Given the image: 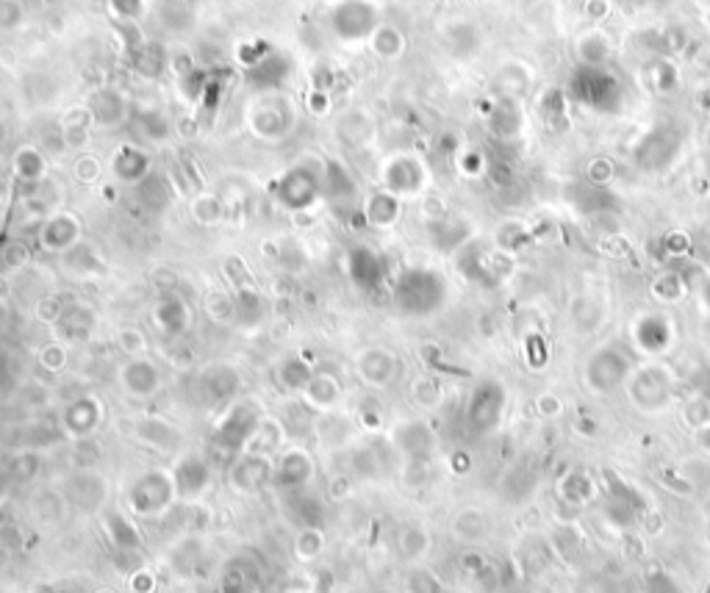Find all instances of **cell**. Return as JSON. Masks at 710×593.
<instances>
[{
    "instance_id": "cell-53",
    "label": "cell",
    "mask_w": 710,
    "mask_h": 593,
    "mask_svg": "<svg viewBox=\"0 0 710 593\" xmlns=\"http://www.w3.org/2000/svg\"><path fill=\"white\" fill-rule=\"evenodd\" d=\"M156 591V577L150 571H134L131 574V593H153Z\"/></svg>"
},
{
    "instance_id": "cell-44",
    "label": "cell",
    "mask_w": 710,
    "mask_h": 593,
    "mask_svg": "<svg viewBox=\"0 0 710 593\" xmlns=\"http://www.w3.org/2000/svg\"><path fill=\"white\" fill-rule=\"evenodd\" d=\"M453 535L458 541H466V544L483 541V538L489 535V519H486V513H480V510L475 508L461 510L453 519Z\"/></svg>"
},
{
    "instance_id": "cell-24",
    "label": "cell",
    "mask_w": 710,
    "mask_h": 593,
    "mask_svg": "<svg viewBox=\"0 0 710 593\" xmlns=\"http://www.w3.org/2000/svg\"><path fill=\"white\" fill-rule=\"evenodd\" d=\"M358 214H361L367 228L389 230L403 217V200L378 186V189H372V192H364V200H361V211H358Z\"/></svg>"
},
{
    "instance_id": "cell-10",
    "label": "cell",
    "mask_w": 710,
    "mask_h": 593,
    "mask_svg": "<svg viewBox=\"0 0 710 593\" xmlns=\"http://www.w3.org/2000/svg\"><path fill=\"white\" fill-rule=\"evenodd\" d=\"M342 269L355 289L367 294H375L386 283V261L372 244H350L344 250Z\"/></svg>"
},
{
    "instance_id": "cell-5",
    "label": "cell",
    "mask_w": 710,
    "mask_h": 593,
    "mask_svg": "<svg viewBox=\"0 0 710 593\" xmlns=\"http://www.w3.org/2000/svg\"><path fill=\"white\" fill-rule=\"evenodd\" d=\"M264 416L267 413L261 408V402L250 400V397H236L231 405H225V411L214 424L211 444L220 449L222 455H231V458L242 455Z\"/></svg>"
},
{
    "instance_id": "cell-7",
    "label": "cell",
    "mask_w": 710,
    "mask_h": 593,
    "mask_svg": "<svg viewBox=\"0 0 710 593\" xmlns=\"http://www.w3.org/2000/svg\"><path fill=\"white\" fill-rule=\"evenodd\" d=\"M172 469V480H175V491H178V502L184 505H195L197 499L206 497L209 488L214 485V466L203 452H181Z\"/></svg>"
},
{
    "instance_id": "cell-19",
    "label": "cell",
    "mask_w": 710,
    "mask_h": 593,
    "mask_svg": "<svg viewBox=\"0 0 710 593\" xmlns=\"http://www.w3.org/2000/svg\"><path fill=\"white\" fill-rule=\"evenodd\" d=\"M109 172L120 186H142L153 175V156L139 142H125L109 158Z\"/></svg>"
},
{
    "instance_id": "cell-56",
    "label": "cell",
    "mask_w": 710,
    "mask_h": 593,
    "mask_svg": "<svg viewBox=\"0 0 710 593\" xmlns=\"http://www.w3.org/2000/svg\"><path fill=\"white\" fill-rule=\"evenodd\" d=\"M6 563H9V552H6V549L0 546V571L6 569Z\"/></svg>"
},
{
    "instance_id": "cell-45",
    "label": "cell",
    "mask_w": 710,
    "mask_h": 593,
    "mask_svg": "<svg viewBox=\"0 0 710 593\" xmlns=\"http://www.w3.org/2000/svg\"><path fill=\"white\" fill-rule=\"evenodd\" d=\"M325 549V533L319 524H308V527H300L292 538V555L300 560V563H311L317 560Z\"/></svg>"
},
{
    "instance_id": "cell-36",
    "label": "cell",
    "mask_w": 710,
    "mask_h": 593,
    "mask_svg": "<svg viewBox=\"0 0 710 593\" xmlns=\"http://www.w3.org/2000/svg\"><path fill=\"white\" fill-rule=\"evenodd\" d=\"M62 267L73 278H100L106 272V261H103V255L92 244L81 242L70 253L62 255Z\"/></svg>"
},
{
    "instance_id": "cell-47",
    "label": "cell",
    "mask_w": 710,
    "mask_h": 593,
    "mask_svg": "<svg viewBox=\"0 0 710 593\" xmlns=\"http://www.w3.org/2000/svg\"><path fill=\"white\" fill-rule=\"evenodd\" d=\"M411 397H414V402H417L419 408L430 411V408H436V405L441 402V383L436 380V377L430 375L417 377L414 386H411Z\"/></svg>"
},
{
    "instance_id": "cell-18",
    "label": "cell",
    "mask_w": 710,
    "mask_h": 593,
    "mask_svg": "<svg viewBox=\"0 0 710 593\" xmlns=\"http://www.w3.org/2000/svg\"><path fill=\"white\" fill-rule=\"evenodd\" d=\"M86 114L92 120V128L114 131V128H123L125 122L131 120V106H128V97L120 89L98 86L86 97Z\"/></svg>"
},
{
    "instance_id": "cell-41",
    "label": "cell",
    "mask_w": 710,
    "mask_h": 593,
    "mask_svg": "<svg viewBox=\"0 0 710 593\" xmlns=\"http://www.w3.org/2000/svg\"><path fill=\"white\" fill-rule=\"evenodd\" d=\"M264 319V297L256 286H239L233 291V322L239 327H256Z\"/></svg>"
},
{
    "instance_id": "cell-3",
    "label": "cell",
    "mask_w": 710,
    "mask_h": 593,
    "mask_svg": "<svg viewBox=\"0 0 710 593\" xmlns=\"http://www.w3.org/2000/svg\"><path fill=\"white\" fill-rule=\"evenodd\" d=\"M447 300V283L436 269L408 267L392 283V303L403 316H430Z\"/></svg>"
},
{
    "instance_id": "cell-15",
    "label": "cell",
    "mask_w": 710,
    "mask_h": 593,
    "mask_svg": "<svg viewBox=\"0 0 710 593\" xmlns=\"http://www.w3.org/2000/svg\"><path fill=\"white\" fill-rule=\"evenodd\" d=\"M64 494L73 510L81 513H103L109 502V480L95 469H78L64 480Z\"/></svg>"
},
{
    "instance_id": "cell-28",
    "label": "cell",
    "mask_w": 710,
    "mask_h": 593,
    "mask_svg": "<svg viewBox=\"0 0 710 593\" xmlns=\"http://www.w3.org/2000/svg\"><path fill=\"white\" fill-rule=\"evenodd\" d=\"M131 128H134L139 145H167L172 136L170 114L159 106H145V109L131 111Z\"/></svg>"
},
{
    "instance_id": "cell-49",
    "label": "cell",
    "mask_w": 710,
    "mask_h": 593,
    "mask_svg": "<svg viewBox=\"0 0 710 593\" xmlns=\"http://www.w3.org/2000/svg\"><path fill=\"white\" fill-rule=\"evenodd\" d=\"M67 347H64L62 341H48L45 347H39V352H37V361H39V366L45 369V372H62L64 366H67Z\"/></svg>"
},
{
    "instance_id": "cell-58",
    "label": "cell",
    "mask_w": 710,
    "mask_h": 593,
    "mask_svg": "<svg viewBox=\"0 0 710 593\" xmlns=\"http://www.w3.org/2000/svg\"><path fill=\"white\" fill-rule=\"evenodd\" d=\"M95 593H117V591H114V588H98Z\"/></svg>"
},
{
    "instance_id": "cell-57",
    "label": "cell",
    "mask_w": 710,
    "mask_h": 593,
    "mask_svg": "<svg viewBox=\"0 0 710 593\" xmlns=\"http://www.w3.org/2000/svg\"><path fill=\"white\" fill-rule=\"evenodd\" d=\"M3 327H6V308L0 303V333H3Z\"/></svg>"
},
{
    "instance_id": "cell-17",
    "label": "cell",
    "mask_w": 710,
    "mask_h": 593,
    "mask_svg": "<svg viewBox=\"0 0 710 593\" xmlns=\"http://www.w3.org/2000/svg\"><path fill=\"white\" fill-rule=\"evenodd\" d=\"M294 64L292 59L281 53V50H270L264 56H258L250 70H247V86L253 95H264V92H286V86L292 81Z\"/></svg>"
},
{
    "instance_id": "cell-54",
    "label": "cell",
    "mask_w": 710,
    "mask_h": 593,
    "mask_svg": "<svg viewBox=\"0 0 710 593\" xmlns=\"http://www.w3.org/2000/svg\"><path fill=\"white\" fill-rule=\"evenodd\" d=\"M114 9H117V14L123 20H134V17L142 14V3L139 0H114Z\"/></svg>"
},
{
    "instance_id": "cell-2",
    "label": "cell",
    "mask_w": 710,
    "mask_h": 593,
    "mask_svg": "<svg viewBox=\"0 0 710 593\" xmlns=\"http://www.w3.org/2000/svg\"><path fill=\"white\" fill-rule=\"evenodd\" d=\"M242 120L247 134L261 145H283L297 131L300 111L286 92H264L247 100Z\"/></svg>"
},
{
    "instance_id": "cell-30",
    "label": "cell",
    "mask_w": 710,
    "mask_h": 593,
    "mask_svg": "<svg viewBox=\"0 0 710 593\" xmlns=\"http://www.w3.org/2000/svg\"><path fill=\"white\" fill-rule=\"evenodd\" d=\"M200 391L214 405H231L239 391V372L231 364H211L200 375Z\"/></svg>"
},
{
    "instance_id": "cell-43",
    "label": "cell",
    "mask_w": 710,
    "mask_h": 593,
    "mask_svg": "<svg viewBox=\"0 0 710 593\" xmlns=\"http://www.w3.org/2000/svg\"><path fill=\"white\" fill-rule=\"evenodd\" d=\"M189 217H192V222L200 225V228H217V225H222V219H225V203H222L220 194L200 192L195 194L192 203H189Z\"/></svg>"
},
{
    "instance_id": "cell-42",
    "label": "cell",
    "mask_w": 710,
    "mask_h": 593,
    "mask_svg": "<svg viewBox=\"0 0 710 593\" xmlns=\"http://www.w3.org/2000/svg\"><path fill=\"white\" fill-rule=\"evenodd\" d=\"M95 311L86 303H70L64 305L62 314L56 319V327L62 330L67 339H86L95 327Z\"/></svg>"
},
{
    "instance_id": "cell-50",
    "label": "cell",
    "mask_w": 710,
    "mask_h": 593,
    "mask_svg": "<svg viewBox=\"0 0 710 593\" xmlns=\"http://www.w3.org/2000/svg\"><path fill=\"white\" fill-rule=\"evenodd\" d=\"M117 350L123 352L125 358H139V355H147V339L145 333L139 327H123L117 333Z\"/></svg>"
},
{
    "instance_id": "cell-55",
    "label": "cell",
    "mask_w": 710,
    "mask_h": 593,
    "mask_svg": "<svg viewBox=\"0 0 710 593\" xmlns=\"http://www.w3.org/2000/svg\"><path fill=\"white\" fill-rule=\"evenodd\" d=\"M6 214H9V194L0 189V225L6 222Z\"/></svg>"
},
{
    "instance_id": "cell-13",
    "label": "cell",
    "mask_w": 710,
    "mask_h": 593,
    "mask_svg": "<svg viewBox=\"0 0 710 593\" xmlns=\"http://www.w3.org/2000/svg\"><path fill=\"white\" fill-rule=\"evenodd\" d=\"M317 477V460L303 447H286L275 458V472H272V485L283 494H297L306 491L308 485Z\"/></svg>"
},
{
    "instance_id": "cell-1",
    "label": "cell",
    "mask_w": 710,
    "mask_h": 593,
    "mask_svg": "<svg viewBox=\"0 0 710 593\" xmlns=\"http://www.w3.org/2000/svg\"><path fill=\"white\" fill-rule=\"evenodd\" d=\"M325 158H297L286 170L272 178L270 200L283 214H308L325 203Z\"/></svg>"
},
{
    "instance_id": "cell-51",
    "label": "cell",
    "mask_w": 710,
    "mask_h": 593,
    "mask_svg": "<svg viewBox=\"0 0 710 593\" xmlns=\"http://www.w3.org/2000/svg\"><path fill=\"white\" fill-rule=\"evenodd\" d=\"M372 48L380 59H397L403 53V39L397 37L392 28H380L378 34L372 37Z\"/></svg>"
},
{
    "instance_id": "cell-35",
    "label": "cell",
    "mask_w": 710,
    "mask_h": 593,
    "mask_svg": "<svg viewBox=\"0 0 710 593\" xmlns=\"http://www.w3.org/2000/svg\"><path fill=\"white\" fill-rule=\"evenodd\" d=\"M350 469L364 480H378L389 469V460L378 447V441H364L350 447Z\"/></svg>"
},
{
    "instance_id": "cell-48",
    "label": "cell",
    "mask_w": 710,
    "mask_h": 593,
    "mask_svg": "<svg viewBox=\"0 0 710 593\" xmlns=\"http://www.w3.org/2000/svg\"><path fill=\"white\" fill-rule=\"evenodd\" d=\"M73 178L81 186H95L103 178V161L98 156H89V153L78 156L73 164Z\"/></svg>"
},
{
    "instance_id": "cell-37",
    "label": "cell",
    "mask_w": 710,
    "mask_h": 593,
    "mask_svg": "<svg viewBox=\"0 0 710 593\" xmlns=\"http://www.w3.org/2000/svg\"><path fill=\"white\" fill-rule=\"evenodd\" d=\"M103 524H106V533H109V541L120 552H139L142 549V535L136 530V524L125 513L120 510H103Z\"/></svg>"
},
{
    "instance_id": "cell-11",
    "label": "cell",
    "mask_w": 710,
    "mask_h": 593,
    "mask_svg": "<svg viewBox=\"0 0 710 593\" xmlns=\"http://www.w3.org/2000/svg\"><path fill=\"white\" fill-rule=\"evenodd\" d=\"M117 386L123 391L128 400H153L164 388V372L161 366L147 358V355H139V358H125L120 369H117Z\"/></svg>"
},
{
    "instance_id": "cell-32",
    "label": "cell",
    "mask_w": 710,
    "mask_h": 593,
    "mask_svg": "<svg viewBox=\"0 0 710 593\" xmlns=\"http://www.w3.org/2000/svg\"><path fill=\"white\" fill-rule=\"evenodd\" d=\"M502 411V391L494 383H483L475 388L469 408H466V419L475 430H489L497 422V416Z\"/></svg>"
},
{
    "instance_id": "cell-23",
    "label": "cell",
    "mask_w": 710,
    "mask_h": 593,
    "mask_svg": "<svg viewBox=\"0 0 710 593\" xmlns=\"http://www.w3.org/2000/svg\"><path fill=\"white\" fill-rule=\"evenodd\" d=\"M375 20L378 17L372 9H367V3L347 0L344 6L333 12V34L344 45H355V42H364L375 31Z\"/></svg>"
},
{
    "instance_id": "cell-40",
    "label": "cell",
    "mask_w": 710,
    "mask_h": 593,
    "mask_svg": "<svg viewBox=\"0 0 710 593\" xmlns=\"http://www.w3.org/2000/svg\"><path fill=\"white\" fill-rule=\"evenodd\" d=\"M430 546H433V538H430L428 527L425 524H417V521H408L400 527L397 533V552L417 563V560H425L430 555Z\"/></svg>"
},
{
    "instance_id": "cell-14",
    "label": "cell",
    "mask_w": 710,
    "mask_h": 593,
    "mask_svg": "<svg viewBox=\"0 0 710 593\" xmlns=\"http://www.w3.org/2000/svg\"><path fill=\"white\" fill-rule=\"evenodd\" d=\"M355 375L367 388H386L392 386L400 375V358L397 352L383 347V344H369L355 355Z\"/></svg>"
},
{
    "instance_id": "cell-27",
    "label": "cell",
    "mask_w": 710,
    "mask_h": 593,
    "mask_svg": "<svg viewBox=\"0 0 710 593\" xmlns=\"http://www.w3.org/2000/svg\"><path fill=\"white\" fill-rule=\"evenodd\" d=\"M48 170H50V161L48 156H45V150H42L37 142H25V145L14 147L12 153L14 181L37 189L39 183L48 178Z\"/></svg>"
},
{
    "instance_id": "cell-9",
    "label": "cell",
    "mask_w": 710,
    "mask_h": 593,
    "mask_svg": "<svg viewBox=\"0 0 710 593\" xmlns=\"http://www.w3.org/2000/svg\"><path fill=\"white\" fill-rule=\"evenodd\" d=\"M325 206L350 217L355 211H361V200H364V189L355 181L353 170L342 164L339 158H325Z\"/></svg>"
},
{
    "instance_id": "cell-29",
    "label": "cell",
    "mask_w": 710,
    "mask_h": 593,
    "mask_svg": "<svg viewBox=\"0 0 710 593\" xmlns=\"http://www.w3.org/2000/svg\"><path fill=\"white\" fill-rule=\"evenodd\" d=\"M627 372H630V366H627L625 355H619L616 350H600L591 358L586 375L594 391H611L625 380Z\"/></svg>"
},
{
    "instance_id": "cell-20",
    "label": "cell",
    "mask_w": 710,
    "mask_h": 593,
    "mask_svg": "<svg viewBox=\"0 0 710 593\" xmlns=\"http://www.w3.org/2000/svg\"><path fill=\"white\" fill-rule=\"evenodd\" d=\"M272 472H275V460L253 452H242L231 460L228 469V483L239 494H258L267 485H272Z\"/></svg>"
},
{
    "instance_id": "cell-38",
    "label": "cell",
    "mask_w": 710,
    "mask_h": 593,
    "mask_svg": "<svg viewBox=\"0 0 710 593\" xmlns=\"http://www.w3.org/2000/svg\"><path fill=\"white\" fill-rule=\"evenodd\" d=\"M636 341L641 350H647V355H661L669 341H672V325L663 316H641V322L636 325Z\"/></svg>"
},
{
    "instance_id": "cell-4",
    "label": "cell",
    "mask_w": 710,
    "mask_h": 593,
    "mask_svg": "<svg viewBox=\"0 0 710 593\" xmlns=\"http://www.w3.org/2000/svg\"><path fill=\"white\" fill-rule=\"evenodd\" d=\"M175 502H178V491H175L172 469L167 466H153L139 472L125 488V510L136 519L167 516Z\"/></svg>"
},
{
    "instance_id": "cell-25",
    "label": "cell",
    "mask_w": 710,
    "mask_h": 593,
    "mask_svg": "<svg viewBox=\"0 0 710 593\" xmlns=\"http://www.w3.org/2000/svg\"><path fill=\"white\" fill-rule=\"evenodd\" d=\"M392 447L403 463L430 460L433 452V433L425 422H403L394 427Z\"/></svg>"
},
{
    "instance_id": "cell-39",
    "label": "cell",
    "mask_w": 710,
    "mask_h": 593,
    "mask_svg": "<svg viewBox=\"0 0 710 593\" xmlns=\"http://www.w3.org/2000/svg\"><path fill=\"white\" fill-rule=\"evenodd\" d=\"M314 433H317L319 444H325V447H344L353 441V422L344 419L339 411L319 413L314 419Z\"/></svg>"
},
{
    "instance_id": "cell-6",
    "label": "cell",
    "mask_w": 710,
    "mask_h": 593,
    "mask_svg": "<svg viewBox=\"0 0 710 593\" xmlns=\"http://www.w3.org/2000/svg\"><path fill=\"white\" fill-rule=\"evenodd\" d=\"M378 178L380 189L392 192L400 200H414L428 189L430 172L425 161L414 153H394V156L383 158Z\"/></svg>"
},
{
    "instance_id": "cell-12",
    "label": "cell",
    "mask_w": 710,
    "mask_h": 593,
    "mask_svg": "<svg viewBox=\"0 0 710 593\" xmlns=\"http://www.w3.org/2000/svg\"><path fill=\"white\" fill-rule=\"evenodd\" d=\"M106 422V405L95 394H78L59 413L62 433L75 441H89Z\"/></svg>"
},
{
    "instance_id": "cell-59",
    "label": "cell",
    "mask_w": 710,
    "mask_h": 593,
    "mask_svg": "<svg viewBox=\"0 0 710 593\" xmlns=\"http://www.w3.org/2000/svg\"><path fill=\"white\" fill-rule=\"evenodd\" d=\"M0 170H3V156H0Z\"/></svg>"
},
{
    "instance_id": "cell-31",
    "label": "cell",
    "mask_w": 710,
    "mask_h": 593,
    "mask_svg": "<svg viewBox=\"0 0 710 593\" xmlns=\"http://www.w3.org/2000/svg\"><path fill=\"white\" fill-rule=\"evenodd\" d=\"M31 513H34L39 524H45V527H62L64 521L70 519L73 505H70V499H67L62 488H50V485H45V488H37V491H34Z\"/></svg>"
},
{
    "instance_id": "cell-34",
    "label": "cell",
    "mask_w": 710,
    "mask_h": 593,
    "mask_svg": "<svg viewBox=\"0 0 710 593\" xmlns=\"http://www.w3.org/2000/svg\"><path fill=\"white\" fill-rule=\"evenodd\" d=\"M286 436H289V430H286V424H283V419H275V416H264L261 419V424H258V430L253 433V438H250V444L245 447V452H253V455H264V458H278L281 455L283 444H286Z\"/></svg>"
},
{
    "instance_id": "cell-52",
    "label": "cell",
    "mask_w": 710,
    "mask_h": 593,
    "mask_svg": "<svg viewBox=\"0 0 710 593\" xmlns=\"http://www.w3.org/2000/svg\"><path fill=\"white\" fill-rule=\"evenodd\" d=\"M206 311L214 322H233V294L211 291L206 297Z\"/></svg>"
},
{
    "instance_id": "cell-33",
    "label": "cell",
    "mask_w": 710,
    "mask_h": 593,
    "mask_svg": "<svg viewBox=\"0 0 710 593\" xmlns=\"http://www.w3.org/2000/svg\"><path fill=\"white\" fill-rule=\"evenodd\" d=\"M314 372H317V369L308 364L303 355H286V358H281L278 366H275V383H278L283 394L300 397V394L306 391L308 383H311Z\"/></svg>"
},
{
    "instance_id": "cell-26",
    "label": "cell",
    "mask_w": 710,
    "mask_h": 593,
    "mask_svg": "<svg viewBox=\"0 0 710 593\" xmlns=\"http://www.w3.org/2000/svg\"><path fill=\"white\" fill-rule=\"evenodd\" d=\"M300 400H303V405L306 408H311V411L317 413H331V411H339L344 402V386L339 377L333 375V372H314V377H311V383L306 386V391L300 394Z\"/></svg>"
},
{
    "instance_id": "cell-16",
    "label": "cell",
    "mask_w": 710,
    "mask_h": 593,
    "mask_svg": "<svg viewBox=\"0 0 710 593\" xmlns=\"http://www.w3.org/2000/svg\"><path fill=\"white\" fill-rule=\"evenodd\" d=\"M134 438L142 447L153 449L156 455H167V458H178L184 452V433L178 424H172L164 416H139L134 424Z\"/></svg>"
},
{
    "instance_id": "cell-21",
    "label": "cell",
    "mask_w": 710,
    "mask_h": 593,
    "mask_svg": "<svg viewBox=\"0 0 710 593\" xmlns=\"http://www.w3.org/2000/svg\"><path fill=\"white\" fill-rule=\"evenodd\" d=\"M192 319H195L192 305L186 303L181 294H172V291L161 294L156 305H153V311H150V322H153V327L159 330L164 339H181V336H186L192 330Z\"/></svg>"
},
{
    "instance_id": "cell-22",
    "label": "cell",
    "mask_w": 710,
    "mask_h": 593,
    "mask_svg": "<svg viewBox=\"0 0 710 593\" xmlns=\"http://www.w3.org/2000/svg\"><path fill=\"white\" fill-rule=\"evenodd\" d=\"M669 391H672V380L661 366H644L630 380V397L641 411H661L669 402Z\"/></svg>"
},
{
    "instance_id": "cell-8",
    "label": "cell",
    "mask_w": 710,
    "mask_h": 593,
    "mask_svg": "<svg viewBox=\"0 0 710 593\" xmlns=\"http://www.w3.org/2000/svg\"><path fill=\"white\" fill-rule=\"evenodd\" d=\"M84 239V219L78 217L70 208H56L50 211L48 217L39 222L37 244L48 255L70 253L73 247H78Z\"/></svg>"
},
{
    "instance_id": "cell-46",
    "label": "cell",
    "mask_w": 710,
    "mask_h": 593,
    "mask_svg": "<svg viewBox=\"0 0 710 593\" xmlns=\"http://www.w3.org/2000/svg\"><path fill=\"white\" fill-rule=\"evenodd\" d=\"M253 585V571H247L242 563H228V569L222 571V593H253Z\"/></svg>"
}]
</instances>
